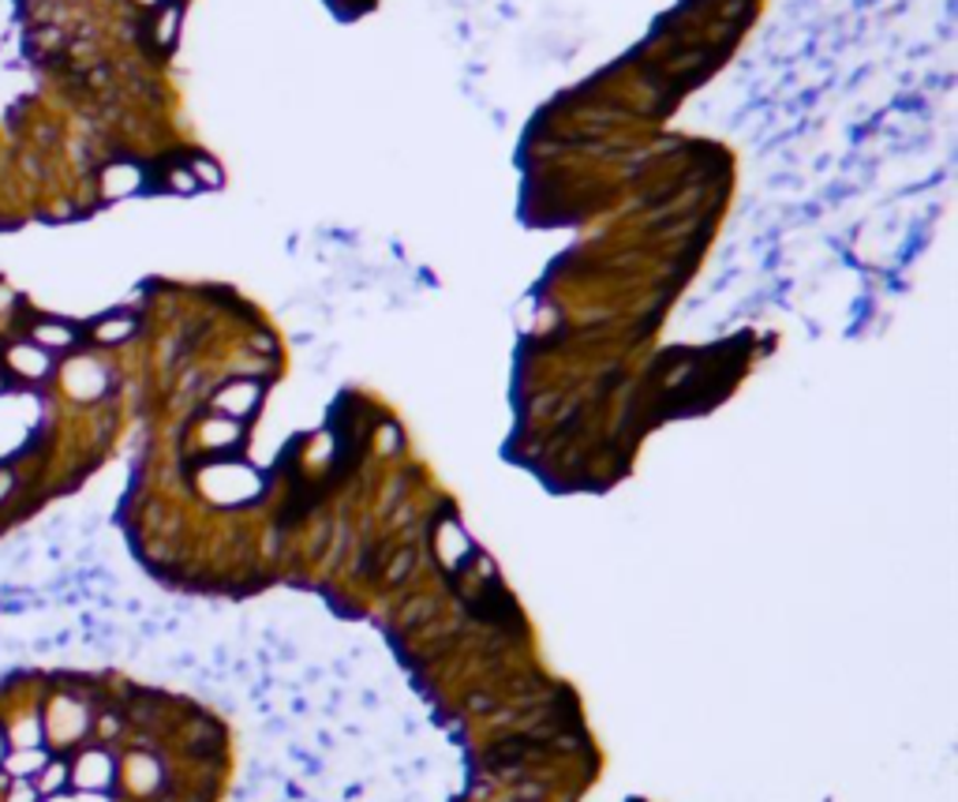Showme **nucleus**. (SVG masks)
Wrapping results in <instances>:
<instances>
[{
  "label": "nucleus",
  "instance_id": "f257e3e1",
  "mask_svg": "<svg viewBox=\"0 0 958 802\" xmlns=\"http://www.w3.org/2000/svg\"><path fill=\"white\" fill-rule=\"evenodd\" d=\"M229 739L195 701L105 668L0 675V802H221Z\"/></svg>",
  "mask_w": 958,
  "mask_h": 802
},
{
  "label": "nucleus",
  "instance_id": "f03ea898",
  "mask_svg": "<svg viewBox=\"0 0 958 802\" xmlns=\"http://www.w3.org/2000/svg\"><path fill=\"white\" fill-rule=\"evenodd\" d=\"M8 304L0 308V537L79 484L72 469L60 465V424L68 409H102L113 394L105 345L98 342L68 357L53 379L19 372L4 353Z\"/></svg>",
  "mask_w": 958,
  "mask_h": 802
},
{
  "label": "nucleus",
  "instance_id": "7ed1b4c3",
  "mask_svg": "<svg viewBox=\"0 0 958 802\" xmlns=\"http://www.w3.org/2000/svg\"><path fill=\"white\" fill-rule=\"evenodd\" d=\"M195 484L210 503H221V507L248 503V499L259 491L255 473H251L248 465H236V461H214V465H203L195 473Z\"/></svg>",
  "mask_w": 958,
  "mask_h": 802
},
{
  "label": "nucleus",
  "instance_id": "20e7f679",
  "mask_svg": "<svg viewBox=\"0 0 958 802\" xmlns=\"http://www.w3.org/2000/svg\"><path fill=\"white\" fill-rule=\"evenodd\" d=\"M98 188H102V199H128L131 192L143 188V169L131 166V162H113V166L102 169Z\"/></svg>",
  "mask_w": 958,
  "mask_h": 802
},
{
  "label": "nucleus",
  "instance_id": "39448f33",
  "mask_svg": "<svg viewBox=\"0 0 958 802\" xmlns=\"http://www.w3.org/2000/svg\"><path fill=\"white\" fill-rule=\"evenodd\" d=\"M255 401H259V387L255 383H229L214 398V409L221 417H244V413L255 409Z\"/></svg>",
  "mask_w": 958,
  "mask_h": 802
},
{
  "label": "nucleus",
  "instance_id": "423d86ee",
  "mask_svg": "<svg viewBox=\"0 0 958 802\" xmlns=\"http://www.w3.org/2000/svg\"><path fill=\"white\" fill-rule=\"evenodd\" d=\"M158 46H173V34H177V8H165V12L158 16Z\"/></svg>",
  "mask_w": 958,
  "mask_h": 802
},
{
  "label": "nucleus",
  "instance_id": "0eeeda50",
  "mask_svg": "<svg viewBox=\"0 0 958 802\" xmlns=\"http://www.w3.org/2000/svg\"><path fill=\"white\" fill-rule=\"evenodd\" d=\"M191 177L199 180V184H218V169H214V162H206V158H195V162H191Z\"/></svg>",
  "mask_w": 958,
  "mask_h": 802
},
{
  "label": "nucleus",
  "instance_id": "6e6552de",
  "mask_svg": "<svg viewBox=\"0 0 958 802\" xmlns=\"http://www.w3.org/2000/svg\"><path fill=\"white\" fill-rule=\"evenodd\" d=\"M169 184H173L177 192H195L199 180L191 177V169H173V173H169Z\"/></svg>",
  "mask_w": 958,
  "mask_h": 802
},
{
  "label": "nucleus",
  "instance_id": "1a4fd4ad",
  "mask_svg": "<svg viewBox=\"0 0 958 802\" xmlns=\"http://www.w3.org/2000/svg\"><path fill=\"white\" fill-rule=\"evenodd\" d=\"M139 4H158V0H139Z\"/></svg>",
  "mask_w": 958,
  "mask_h": 802
}]
</instances>
